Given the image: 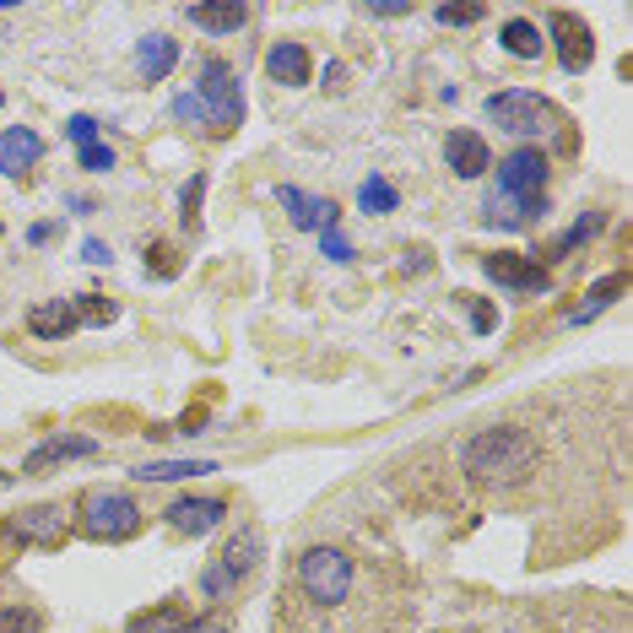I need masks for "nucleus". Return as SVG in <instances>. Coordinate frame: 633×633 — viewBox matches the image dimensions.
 <instances>
[{"label": "nucleus", "instance_id": "nucleus-1", "mask_svg": "<svg viewBox=\"0 0 633 633\" xmlns=\"http://www.w3.org/2000/svg\"><path fill=\"white\" fill-rule=\"evenodd\" d=\"M536 439L525 434V428H482L476 439L461 445V472L476 476V482H520V476H531L536 466Z\"/></svg>", "mask_w": 633, "mask_h": 633}, {"label": "nucleus", "instance_id": "nucleus-2", "mask_svg": "<svg viewBox=\"0 0 633 633\" xmlns=\"http://www.w3.org/2000/svg\"><path fill=\"white\" fill-rule=\"evenodd\" d=\"M76 525H82V536H93V541H131V536L142 531V509H136V498L120 492V487H87L82 503H76Z\"/></svg>", "mask_w": 633, "mask_h": 633}, {"label": "nucleus", "instance_id": "nucleus-3", "mask_svg": "<svg viewBox=\"0 0 633 633\" xmlns=\"http://www.w3.org/2000/svg\"><path fill=\"white\" fill-rule=\"evenodd\" d=\"M195 98H200L206 125H211L217 136H228V131L244 125V93H239V76H233L228 60H206V65H200V87H195Z\"/></svg>", "mask_w": 633, "mask_h": 633}, {"label": "nucleus", "instance_id": "nucleus-4", "mask_svg": "<svg viewBox=\"0 0 633 633\" xmlns=\"http://www.w3.org/2000/svg\"><path fill=\"white\" fill-rule=\"evenodd\" d=\"M299 585L319 607H341L352 596V558L341 547H309L299 558Z\"/></svg>", "mask_w": 633, "mask_h": 633}, {"label": "nucleus", "instance_id": "nucleus-5", "mask_svg": "<svg viewBox=\"0 0 633 633\" xmlns=\"http://www.w3.org/2000/svg\"><path fill=\"white\" fill-rule=\"evenodd\" d=\"M498 195L531 211H547V153L541 147H514L498 162Z\"/></svg>", "mask_w": 633, "mask_h": 633}, {"label": "nucleus", "instance_id": "nucleus-6", "mask_svg": "<svg viewBox=\"0 0 633 633\" xmlns=\"http://www.w3.org/2000/svg\"><path fill=\"white\" fill-rule=\"evenodd\" d=\"M487 114H492L498 131H509V136H547V131H558V109H552L541 93H525V87L492 93V98H487Z\"/></svg>", "mask_w": 633, "mask_h": 633}, {"label": "nucleus", "instance_id": "nucleus-7", "mask_svg": "<svg viewBox=\"0 0 633 633\" xmlns=\"http://www.w3.org/2000/svg\"><path fill=\"white\" fill-rule=\"evenodd\" d=\"M11 536L22 547H60L71 536V514H65V503H33V509L11 514Z\"/></svg>", "mask_w": 633, "mask_h": 633}, {"label": "nucleus", "instance_id": "nucleus-8", "mask_svg": "<svg viewBox=\"0 0 633 633\" xmlns=\"http://www.w3.org/2000/svg\"><path fill=\"white\" fill-rule=\"evenodd\" d=\"M547 33H552L558 65H563L569 76H580V71L596 60V38H591V27H585L574 11H552V16H547Z\"/></svg>", "mask_w": 633, "mask_h": 633}, {"label": "nucleus", "instance_id": "nucleus-9", "mask_svg": "<svg viewBox=\"0 0 633 633\" xmlns=\"http://www.w3.org/2000/svg\"><path fill=\"white\" fill-rule=\"evenodd\" d=\"M482 271H487L498 288H509V293H547V288H552L547 266H536V260H525V255H482Z\"/></svg>", "mask_w": 633, "mask_h": 633}, {"label": "nucleus", "instance_id": "nucleus-10", "mask_svg": "<svg viewBox=\"0 0 633 633\" xmlns=\"http://www.w3.org/2000/svg\"><path fill=\"white\" fill-rule=\"evenodd\" d=\"M277 200L288 206V217H293V228H304V233H325V228H341V211L325 200V195H309V190H299V184H282L277 190Z\"/></svg>", "mask_w": 633, "mask_h": 633}, {"label": "nucleus", "instance_id": "nucleus-11", "mask_svg": "<svg viewBox=\"0 0 633 633\" xmlns=\"http://www.w3.org/2000/svg\"><path fill=\"white\" fill-rule=\"evenodd\" d=\"M87 455H98V439H87V434H60V439H44V445L22 461V476H44L49 466L87 461Z\"/></svg>", "mask_w": 633, "mask_h": 633}, {"label": "nucleus", "instance_id": "nucleus-12", "mask_svg": "<svg viewBox=\"0 0 633 633\" xmlns=\"http://www.w3.org/2000/svg\"><path fill=\"white\" fill-rule=\"evenodd\" d=\"M228 520V503L222 498H173L168 503V525L179 531V536H206V531H217Z\"/></svg>", "mask_w": 633, "mask_h": 633}, {"label": "nucleus", "instance_id": "nucleus-13", "mask_svg": "<svg viewBox=\"0 0 633 633\" xmlns=\"http://www.w3.org/2000/svg\"><path fill=\"white\" fill-rule=\"evenodd\" d=\"M266 71H271V82H282V87H309L315 60H309V49H304L299 38H282V44L266 49Z\"/></svg>", "mask_w": 633, "mask_h": 633}, {"label": "nucleus", "instance_id": "nucleus-14", "mask_svg": "<svg viewBox=\"0 0 633 633\" xmlns=\"http://www.w3.org/2000/svg\"><path fill=\"white\" fill-rule=\"evenodd\" d=\"M38 158H44V136H38V131H27V125L0 131V173H5V179H22Z\"/></svg>", "mask_w": 633, "mask_h": 633}, {"label": "nucleus", "instance_id": "nucleus-15", "mask_svg": "<svg viewBox=\"0 0 633 633\" xmlns=\"http://www.w3.org/2000/svg\"><path fill=\"white\" fill-rule=\"evenodd\" d=\"M184 16H190L200 33L228 38V33H239V27L249 22V5H239V0H200V5H184Z\"/></svg>", "mask_w": 633, "mask_h": 633}, {"label": "nucleus", "instance_id": "nucleus-16", "mask_svg": "<svg viewBox=\"0 0 633 633\" xmlns=\"http://www.w3.org/2000/svg\"><path fill=\"white\" fill-rule=\"evenodd\" d=\"M445 158H450V168H455L461 179H482V173L492 168V153H487V142H482L476 131H450Z\"/></svg>", "mask_w": 633, "mask_h": 633}, {"label": "nucleus", "instance_id": "nucleus-17", "mask_svg": "<svg viewBox=\"0 0 633 633\" xmlns=\"http://www.w3.org/2000/svg\"><path fill=\"white\" fill-rule=\"evenodd\" d=\"M173 65H179V44H173L168 33L136 38V76H142V82H162Z\"/></svg>", "mask_w": 633, "mask_h": 633}, {"label": "nucleus", "instance_id": "nucleus-18", "mask_svg": "<svg viewBox=\"0 0 633 633\" xmlns=\"http://www.w3.org/2000/svg\"><path fill=\"white\" fill-rule=\"evenodd\" d=\"M260 552H266V536H260L255 525H244L239 536H228V547L217 552V563H222V569H228L233 580H244V574H255Z\"/></svg>", "mask_w": 633, "mask_h": 633}, {"label": "nucleus", "instance_id": "nucleus-19", "mask_svg": "<svg viewBox=\"0 0 633 633\" xmlns=\"http://www.w3.org/2000/svg\"><path fill=\"white\" fill-rule=\"evenodd\" d=\"M27 330H33L38 341H65V336L76 330V309H71L65 299L33 304V309H27Z\"/></svg>", "mask_w": 633, "mask_h": 633}, {"label": "nucleus", "instance_id": "nucleus-20", "mask_svg": "<svg viewBox=\"0 0 633 633\" xmlns=\"http://www.w3.org/2000/svg\"><path fill=\"white\" fill-rule=\"evenodd\" d=\"M498 44H503L514 60H541V44H547V38H541V27H536V22L509 16V22H503V33H498Z\"/></svg>", "mask_w": 633, "mask_h": 633}, {"label": "nucleus", "instance_id": "nucleus-21", "mask_svg": "<svg viewBox=\"0 0 633 633\" xmlns=\"http://www.w3.org/2000/svg\"><path fill=\"white\" fill-rule=\"evenodd\" d=\"M190 629H195V623H190L184 607H153V612H136L125 633H190Z\"/></svg>", "mask_w": 633, "mask_h": 633}, {"label": "nucleus", "instance_id": "nucleus-22", "mask_svg": "<svg viewBox=\"0 0 633 633\" xmlns=\"http://www.w3.org/2000/svg\"><path fill=\"white\" fill-rule=\"evenodd\" d=\"M217 466L211 461H147V466H136V482H184V476H211Z\"/></svg>", "mask_w": 633, "mask_h": 633}, {"label": "nucleus", "instance_id": "nucleus-23", "mask_svg": "<svg viewBox=\"0 0 633 633\" xmlns=\"http://www.w3.org/2000/svg\"><path fill=\"white\" fill-rule=\"evenodd\" d=\"M618 293H629V271H618V277L596 282V288H591V304L569 309V325H585V319H596L601 309H612V299H618Z\"/></svg>", "mask_w": 633, "mask_h": 633}, {"label": "nucleus", "instance_id": "nucleus-24", "mask_svg": "<svg viewBox=\"0 0 633 633\" xmlns=\"http://www.w3.org/2000/svg\"><path fill=\"white\" fill-rule=\"evenodd\" d=\"M357 206H363V211H374V217H385V211H395V206H401V195H395V184H390V179L368 173V179L357 184Z\"/></svg>", "mask_w": 633, "mask_h": 633}, {"label": "nucleus", "instance_id": "nucleus-25", "mask_svg": "<svg viewBox=\"0 0 633 633\" xmlns=\"http://www.w3.org/2000/svg\"><path fill=\"white\" fill-rule=\"evenodd\" d=\"M596 233H601V211H585V217H580V222H574V228H569V233H563L558 244H552V260H563V255L585 249V244H591Z\"/></svg>", "mask_w": 633, "mask_h": 633}, {"label": "nucleus", "instance_id": "nucleus-26", "mask_svg": "<svg viewBox=\"0 0 633 633\" xmlns=\"http://www.w3.org/2000/svg\"><path fill=\"white\" fill-rule=\"evenodd\" d=\"M200 200H206V173H195V179L179 190V222H184V228H200Z\"/></svg>", "mask_w": 633, "mask_h": 633}, {"label": "nucleus", "instance_id": "nucleus-27", "mask_svg": "<svg viewBox=\"0 0 633 633\" xmlns=\"http://www.w3.org/2000/svg\"><path fill=\"white\" fill-rule=\"evenodd\" d=\"M200 591H206L211 601H228V596H239V580H233V574L211 558V563H206V574H200Z\"/></svg>", "mask_w": 633, "mask_h": 633}, {"label": "nucleus", "instance_id": "nucleus-28", "mask_svg": "<svg viewBox=\"0 0 633 633\" xmlns=\"http://www.w3.org/2000/svg\"><path fill=\"white\" fill-rule=\"evenodd\" d=\"M71 309H76V325H109V319L120 315V309H114L109 299H98V293H82Z\"/></svg>", "mask_w": 633, "mask_h": 633}, {"label": "nucleus", "instance_id": "nucleus-29", "mask_svg": "<svg viewBox=\"0 0 633 633\" xmlns=\"http://www.w3.org/2000/svg\"><path fill=\"white\" fill-rule=\"evenodd\" d=\"M482 16H487L482 5H439V11H434L439 27H472V22H482Z\"/></svg>", "mask_w": 633, "mask_h": 633}, {"label": "nucleus", "instance_id": "nucleus-30", "mask_svg": "<svg viewBox=\"0 0 633 633\" xmlns=\"http://www.w3.org/2000/svg\"><path fill=\"white\" fill-rule=\"evenodd\" d=\"M76 162H82L87 173H109V168H120V158H114V147H104V142H93V147H82V153H76Z\"/></svg>", "mask_w": 633, "mask_h": 633}, {"label": "nucleus", "instance_id": "nucleus-31", "mask_svg": "<svg viewBox=\"0 0 633 633\" xmlns=\"http://www.w3.org/2000/svg\"><path fill=\"white\" fill-rule=\"evenodd\" d=\"M0 633H38V618L22 607H0Z\"/></svg>", "mask_w": 633, "mask_h": 633}, {"label": "nucleus", "instance_id": "nucleus-32", "mask_svg": "<svg viewBox=\"0 0 633 633\" xmlns=\"http://www.w3.org/2000/svg\"><path fill=\"white\" fill-rule=\"evenodd\" d=\"M173 120H184V125H206L200 98H195V93H179V98H173Z\"/></svg>", "mask_w": 633, "mask_h": 633}, {"label": "nucleus", "instance_id": "nucleus-33", "mask_svg": "<svg viewBox=\"0 0 633 633\" xmlns=\"http://www.w3.org/2000/svg\"><path fill=\"white\" fill-rule=\"evenodd\" d=\"M65 136H71L76 147H93V142H98V120H93V114H76V120H65Z\"/></svg>", "mask_w": 633, "mask_h": 633}, {"label": "nucleus", "instance_id": "nucleus-34", "mask_svg": "<svg viewBox=\"0 0 633 633\" xmlns=\"http://www.w3.org/2000/svg\"><path fill=\"white\" fill-rule=\"evenodd\" d=\"M319 244H325V255H330L336 266H346V260H352V244H346V233H341V228H325V233H319Z\"/></svg>", "mask_w": 633, "mask_h": 633}, {"label": "nucleus", "instance_id": "nucleus-35", "mask_svg": "<svg viewBox=\"0 0 633 633\" xmlns=\"http://www.w3.org/2000/svg\"><path fill=\"white\" fill-rule=\"evenodd\" d=\"M466 309H472V330H476V336H487V330L498 325V315H492V304H482V299H466Z\"/></svg>", "mask_w": 633, "mask_h": 633}, {"label": "nucleus", "instance_id": "nucleus-36", "mask_svg": "<svg viewBox=\"0 0 633 633\" xmlns=\"http://www.w3.org/2000/svg\"><path fill=\"white\" fill-rule=\"evenodd\" d=\"M179 434H190V439H195V434H206V406H190V412L179 417Z\"/></svg>", "mask_w": 633, "mask_h": 633}, {"label": "nucleus", "instance_id": "nucleus-37", "mask_svg": "<svg viewBox=\"0 0 633 633\" xmlns=\"http://www.w3.org/2000/svg\"><path fill=\"white\" fill-rule=\"evenodd\" d=\"M82 255H87L93 266H114V255H109V244H104V239H87V244H82Z\"/></svg>", "mask_w": 633, "mask_h": 633}, {"label": "nucleus", "instance_id": "nucleus-38", "mask_svg": "<svg viewBox=\"0 0 633 633\" xmlns=\"http://www.w3.org/2000/svg\"><path fill=\"white\" fill-rule=\"evenodd\" d=\"M49 233H54L49 222H33V228H27V244H49Z\"/></svg>", "mask_w": 633, "mask_h": 633}, {"label": "nucleus", "instance_id": "nucleus-39", "mask_svg": "<svg viewBox=\"0 0 633 633\" xmlns=\"http://www.w3.org/2000/svg\"><path fill=\"white\" fill-rule=\"evenodd\" d=\"M412 5H374V16H385V22H395V16H406Z\"/></svg>", "mask_w": 633, "mask_h": 633}, {"label": "nucleus", "instance_id": "nucleus-40", "mask_svg": "<svg viewBox=\"0 0 633 633\" xmlns=\"http://www.w3.org/2000/svg\"><path fill=\"white\" fill-rule=\"evenodd\" d=\"M11 482H16V476H11V472H0V487H11Z\"/></svg>", "mask_w": 633, "mask_h": 633}, {"label": "nucleus", "instance_id": "nucleus-41", "mask_svg": "<svg viewBox=\"0 0 633 633\" xmlns=\"http://www.w3.org/2000/svg\"><path fill=\"white\" fill-rule=\"evenodd\" d=\"M0 104H5V93H0Z\"/></svg>", "mask_w": 633, "mask_h": 633}, {"label": "nucleus", "instance_id": "nucleus-42", "mask_svg": "<svg viewBox=\"0 0 633 633\" xmlns=\"http://www.w3.org/2000/svg\"><path fill=\"white\" fill-rule=\"evenodd\" d=\"M0 233H5V228H0Z\"/></svg>", "mask_w": 633, "mask_h": 633}]
</instances>
